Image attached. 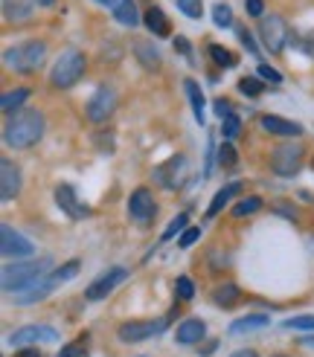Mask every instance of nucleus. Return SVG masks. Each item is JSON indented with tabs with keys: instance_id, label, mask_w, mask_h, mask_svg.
Segmentation results:
<instances>
[{
	"instance_id": "7c9ffc66",
	"label": "nucleus",
	"mask_w": 314,
	"mask_h": 357,
	"mask_svg": "<svg viewBox=\"0 0 314 357\" xmlns=\"http://www.w3.org/2000/svg\"><path fill=\"white\" fill-rule=\"evenodd\" d=\"M212 21H216L219 30H227V26H233V9L227 3H216L212 6Z\"/></svg>"
},
{
	"instance_id": "c03bdc74",
	"label": "nucleus",
	"mask_w": 314,
	"mask_h": 357,
	"mask_svg": "<svg viewBox=\"0 0 314 357\" xmlns=\"http://www.w3.org/2000/svg\"><path fill=\"white\" fill-rule=\"evenodd\" d=\"M297 44H299V50H303V52L308 55V59H314V32H306L303 38L297 41Z\"/></svg>"
},
{
	"instance_id": "de8ad7c7",
	"label": "nucleus",
	"mask_w": 314,
	"mask_h": 357,
	"mask_svg": "<svg viewBox=\"0 0 314 357\" xmlns=\"http://www.w3.org/2000/svg\"><path fill=\"white\" fill-rule=\"evenodd\" d=\"M175 50H181L183 55H192V47H190L187 38H175Z\"/></svg>"
},
{
	"instance_id": "6e6552de",
	"label": "nucleus",
	"mask_w": 314,
	"mask_h": 357,
	"mask_svg": "<svg viewBox=\"0 0 314 357\" xmlns=\"http://www.w3.org/2000/svg\"><path fill=\"white\" fill-rule=\"evenodd\" d=\"M128 218L140 226H149L157 218V201H154L151 189L140 186L131 192V197H128Z\"/></svg>"
},
{
	"instance_id": "473e14b6",
	"label": "nucleus",
	"mask_w": 314,
	"mask_h": 357,
	"mask_svg": "<svg viewBox=\"0 0 314 357\" xmlns=\"http://www.w3.org/2000/svg\"><path fill=\"white\" fill-rule=\"evenodd\" d=\"M219 163H221L224 168H233V166L239 163V154H236V148H233L230 139H224L221 146H219Z\"/></svg>"
},
{
	"instance_id": "09e8293b",
	"label": "nucleus",
	"mask_w": 314,
	"mask_h": 357,
	"mask_svg": "<svg viewBox=\"0 0 314 357\" xmlns=\"http://www.w3.org/2000/svg\"><path fill=\"white\" fill-rule=\"evenodd\" d=\"M274 212H279V215H285V221H297L294 209H288V206H274Z\"/></svg>"
},
{
	"instance_id": "f704fd0d",
	"label": "nucleus",
	"mask_w": 314,
	"mask_h": 357,
	"mask_svg": "<svg viewBox=\"0 0 314 357\" xmlns=\"http://www.w3.org/2000/svg\"><path fill=\"white\" fill-rule=\"evenodd\" d=\"M288 331H314V317L311 313H303V317H291L282 322Z\"/></svg>"
},
{
	"instance_id": "423d86ee",
	"label": "nucleus",
	"mask_w": 314,
	"mask_h": 357,
	"mask_svg": "<svg viewBox=\"0 0 314 357\" xmlns=\"http://www.w3.org/2000/svg\"><path fill=\"white\" fill-rule=\"evenodd\" d=\"M259 38H262V44L270 55H279L285 47H288L291 30H288V23H285L282 15H268L259 23Z\"/></svg>"
},
{
	"instance_id": "7ed1b4c3",
	"label": "nucleus",
	"mask_w": 314,
	"mask_h": 357,
	"mask_svg": "<svg viewBox=\"0 0 314 357\" xmlns=\"http://www.w3.org/2000/svg\"><path fill=\"white\" fill-rule=\"evenodd\" d=\"M84 70H88V59H84V52H79V50H64L59 59H55L53 70H50L53 88H59V90L73 88V84L84 76Z\"/></svg>"
},
{
	"instance_id": "9b49d317",
	"label": "nucleus",
	"mask_w": 314,
	"mask_h": 357,
	"mask_svg": "<svg viewBox=\"0 0 314 357\" xmlns=\"http://www.w3.org/2000/svg\"><path fill=\"white\" fill-rule=\"evenodd\" d=\"M59 340V331L53 325H21L9 334V346H33V342H55Z\"/></svg>"
},
{
	"instance_id": "ea45409f",
	"label": "nucleus",
	"mask_w": 314,
	"mask_h": 357,
	"mask_svg": "<svg viewBox=\"0 0 314 357\" xmlns=\"http://www.w3.org/2000/svg\"><path fill=\"white\" fill-rule=\"evenodd\" d=\"M198 238H201V226H190V230H183V233L178 235V247L187 250V247H192V244H195Z\"/></svg>"
},
{
	"instance_id": "1a4fd4ad",
	"label": "nucleus",
	"mask_w": 314,
	"mask_h": 357,
	"mask_svg": "<svg viewBox=\"0 0 314 357\" xmlns=\"http://www.w3.org/2000/svg\"><path fill=\"white\" fill-rule=\"evenodd\" d=\"M0 253L6 255V259H26V255H33L35 253V244L30 238H26L24 233H18V230H12L9 224H3L0 226Z\"/></svg>"
},
{
	"instance_id": "3c124183",
	"label": "nucleus",
	"mask_w": 314,
	"mask_h": 357,
	"mask_svg": "<svg viewBox=\"0 0 314 357\" xmlns=\"http://www.w3.org/2000/svg\"><path fill=\"white\" fill-rule=\"evenodd\" d=\"M230 357H259V354H256L253 349H239V351H233Z\"/></svg>"
},
{
	"instance_id": "58836bf2",
	"label": "nucleus",
	"mask_w": 314,
	"mask_h": 357,
	"mask_svg": "<svg viewBox=\"0 0 314 357\" xmlns=\"http://www.w3.org/2000/svg\"><path fill=\"white\" fill-rule=\"evenodd\" d=\"M175 291H178V299H192L195 296V284H192L190 276H178Z\"/></svg>"
},
{
	"instance_id": "dca6fc26",
	"label": "nucleus",
	"mask_w": 314,
	"mask_h": 357,
	"mask_svg": "<svg viewBox=\"0 0 314 357\" xmlns=\"http://www.w3.org/2000/svg\"><path fill=\"white\" fill-rule=\"evenodd\" d=\"M207 337V322L198 320V317H190L178 325L175 331V342L178 346H195V342H201Z\"/></svg>"
},
{
	"instance_id": "5fc2aeb1",
	"label": "nucleus",
	"mask_w": 314,
	"mask_h": 357,
	"mask_svg": "<svg viewBox=\"0 0 314 357\" xmlns=\"http://www.w3.org/2000/svg\"><path fill=\"white\" fill-rule=\"evenodd\" d=\"M303 342H306V346H314V337H303Z\"/></svg>"
},
{
	"instance_id": "a19ab883",
	"label": "nucleus",
	"mask_w": 314,
	"mask_h": 357,
	"mask_svg": "<svg viewBox=\"0 0 314 357\" xmlns=\"http://www.w3.org/2000/svg\"><path fill=\"white\" fill-rule=\"evenodd\" d=\"M256 73H259L265 81H270V84H282V73H279V70H274L270 64H259V67H256Z\"/></svg>"
},
{
	"instance_id": "4c0bfd02",
	"label": "nucleus",
	"mask_w": 314,
	"mask_h": 357,
	"mask_svg": "<svg viewBox=\"0 0 314 357\" xmlns=\"http://www.w3.org/2000/svg\"><path fill=\"white\" fill-rule=\"evenodd\" d=\"M239 131H241L239 113H230V117L224 119V125H221V134H224V139H233V137H239Z\"/></svg>"
},
{
	"instance_id": "c756f323",
	"label": "nucleus",
	"mask_w": 314,
	"mask_h": 357,
	"mask_svg": "<svg viewBox=\"0 0 314 357\" xmlns=\"http://www.w3.org/2000/svg\"><path fill=\"white\" fill-rule=\"evenodd\" d=\"M55 357H88V334L73 340V342H67V346H62V351Z\"/></svg>"
},
{
	"instance_id": "f3484780",
	"label": "nucleus",
	"mask_w": 314,
	"mask_h": 357,
	"mask_svg": "<svg viewBox=\"0 0 314 357\" xmlns=\"http://www.w3.org/2000/svg\"><path fill=\"white\" fill-rule=\"evenodd\" d=\"M55 284H59V282L53 279V273H47L41 282H35L33 288H26V291L15 293V302H18V305H35V302H41V299H47V296L55 291Z\"/></svg>"
},
{
	"instance_id": "f257e3e1",
	"label": "nucleus",
	"mask_w": 314,
	"mask_h": 357,
	"mask_svg": "<svg viewBox=\"0 0 314 357\" xmlns=\"http://www.w3.org/2000/svg\"><path fill=\"white\" fill-rule=\"evenodd\" d=\"M44 113L33 108H21L15 113H9V119L3 125V142L9 148H30L44 137Z\"/></svg>"
},
{
	"instance_id": "864d4df0",
	"label": "nucleus",
	"mask_w": 314,
	"mask_h": 357,
	"mask_svg": "<svg viewBox=\"0 0 314 357\" xmlns=\"http://www.w3.org/2000/svg\"><path fill=\"white\" fill-rule=\"evenodd\" d=\"M35 3H41V6H53L55 0H35Z\"/></svg>"
},
{
	"instance_id": "2f4dec72",
	"label": "nucleus",
	"mask_w": 314,
	"mask_h": 357,
	"mask_svg": "<svg viewBox=\"0 0 314 357\" xmlns=\"http://www.w3.org/2000/svg\"><path fill=\"white\" fill-rule=\"evenodd\" d=\"M262 209V201L259 197H241V201L233 206V215L236 218H245V215H253V212Z\"/></svg>"
},
{
	"instance_id": "8fccbe9b",
	"label": "nucleus",
	"mask_w": 314,
	"mask_h": 357,
	"mask_svg": "<svg viewBox=\"0 0 314 357\" xmlns=\"http://www.w3.org/2000/svg\"><path fill=\"white\" fill-rule=\"evenodd\" d=\"M15 357H41V351H38V349H33V346H26V349H21Z\"/></svg>"
},
{
	"instance_id": "a18cd8bd",
	"label": "nucleus",
	"mask_w": 314,
	"mask_h": 357,
	"mask_svg": "<svg viewBox=\"0 0 314 357\" xmlns=\"http://www.w3.org/2000/svg\"><path fill=\"white\" fill-rule=\"evenodd\" d=\"M212 108H216V117H219L221 122L233 113V108H230V102H227V99H216V105H212Z\"/></svg>"
},
{
	"instance_id": "c85d7f7f",
	"label": "nucleus",
	"mask_w": 314,
	"mask_h": 357,
	"mask_svg": "<svg viewBox=\"0 0 314 357\" xmlns=\"http://www.w3.org/2000/svg\"><path fill=\"white\" fill-rule=\"evenodd\" d=\"M210 55H212V61H216L219 67H236L239 64V59H236V52H230L227 47H221V44H210Z\"/></svg>"
},
{
	"instance_id": "ddd939ff",
	"label": "nucleus",
	"mask_w": 314,
	"mask_h": 357,
	"mask_svg": "<svg viewBox=\"0 0 314 357\" xmlns=\"http://www.w3.org/2000/svg\"><path fill=\"white\" fill-rule=\"evenodd\" d=\"M55 204H59L73 221H84V218L93 215V209H91L88 204L79 201V197H76V189L70 186V183H59V186H55Z\"/></svg>"
},
{
	"instance_id": "a878e982",
	"label": "nucleus",
	"mask_w": 314,
	"mask_h": 357,
	"mask_svg": "<svg viewBox=\"0 0 314 357\" xmlns=\"http://www.w3.org/2000/svg\"><path fill=\"white\" fill-rule=\"evenodd\" d=\"M241 299V291H239V284H233V282H227V284H221V288H216L212 291V302H216L219 308H230V305H236Z\"/></svg>"
},
{
	"instance_id": "4468645a",
	"label": "nucleus",
	"mask_w": 314,
	"mask_h": 357,
	"mask_svg": "<svg viewBox=\"0 0 314 357\" xmlns=\"http://www.w3.org/2000/svg\"><path fill=\"white\" fill-rule=\"evenodd\" d=\"M151 177H154V183H160V186H166V189L183 186V177H187V157H172L169 163L157 166L151 171Z\"/></svg>"
},
{
	"instance_id": "aec40b11",
	"label": "nucleus",
	"mask_w": 314,
	"mask_h": 357,
	"mask_svg": "<svg viewBox=\"0 0 314 357\" xmlns=\"http://www.w3.org/2000/svg\"><path fill=\"white\" fill-rule=\"evenodd\" d=\"M241 189H245V186H241L239 180H233V183H227V186H221L216 195H212V201H210V206H207V215H204V218H216L219 212H221L227 204H230Z\"/></svg>"
},
{
	"instance_id": "9d476101",
	"label": "nucleus",
	"mask_w": 314,
	"mask_h": 357,
	"mask_svg": "<svg viewBox=\"0 0 314 357\" xmlns=\"http://www.w3.org/2000/svg\"><path fill=\"white\" fill-rule=\"evenodd\" d=\"M117 110V90L102 84V88H96L93 96L88 99V119L91 122H108V117Z\"/></svg>"
},
{
	"instance_id": "5701e85b",
	"label": "nucleus",
	"mask_w": 314,
	"mask_h": 357,
	"mask_svg": "<svg viewBox=\"0 0 314 357\" xmlns=\"http://www.w3.org/2000/svg\"><path fill=\"white\" fill-rule=\"evenodd\" d=\"M134 52H137V61L146 67V70H157L160 67V52L151 41H134Z\"/></svg>"
},
{
	"instance_id": "6ab92c4d",
	"label": "nucleus",
	"mask_w": 314,
	"mask_h": 357,
	"mask_svg": "<svg viewBox=\"0 0 314 357\" xmlns=\"http://www.w3.org/2000/svg\"><path fill=\"white\" fill-rule=\"evenodd\" d=\"M268 325H270L268 313H248V317H241V320H233L230 328H227V334H230V337H241V334L259 331V328H268Z\"/></svg>"
},
{
	"instance_id": "49530a36",
	"label": "nucleus",
	"mask_w": 314,
	"mask_h": 357,
	"mask_svg": "<svg viewBox=\"0 0 314 357\" xmlns=\"http://www.w3.org/2000/svg\"><path fill=\"white\" fill-rule=\"evenodd\" d=\"M93 142H96V146H102V151H113V137H111V134H105V131H102V134H96V137H93Z\"/></svg>"
},
{
	"instance_id": "39448f33",
	"label": "nucleus",
	"mask_w": 314,
	"mask_h": 357,
	"mask_svg": "<svg viewBox=\"0 0 314 357\" xmlns=\"http://www.w3.org/2000/svg\"><path fill=\"white\" fill-rule=\"evenodd\" d=\"M303 163H306V151H303V146H297V142H282V146H277L274 154H270V168H274V175H279V177L299 175Z\"/></svg>"
},
{
	"instance_id": "72a5a7b5",
	"label": "nucleus",
	"mask_w": 314,
	"mask_h": 357,
	"mask_svg": "<svg viewBox=\"0 0 314 357\" xmlns=\"http://www.w3.org/2000/svg\"><path fill=\"white\" fill-rule=\"evenodd\" d=\"M239 90L245 93V96H250V99H256V96H262V90H265V84H262V79H253V76H245L239 81Z\"/></svg>"
},
{
	"instance_id": "79ce46f5",
	"label": "nucleus",
	"mask_w": 314,
	"mask_h": 357,
	"mask_svg": "<svg viewBox=\"0 0 314 357\" xmlns=\"http://www.w3.org/2000/svg\"><path fill=\"white\" fill-rule=\"evenodd\" d=\"M239 41L245 44V50H248L250 55H259V47H256V41H253L250 30H245V26H239Z\"/></svg>"
},
{
	"instance_id": "f8f14e48",
	"label": "nucleus",
	"mask_w": 314,
	"mask_h": 357,
	"mask_svg": "<svg viewBox=\"0 0 314 357\" xmlns=\"http://www.w3.org/2000/svg\"><path fill=\"white\" fill-rule=\"evenodd\" d=\"M128 279V270L125 267H111V270H105L99 279H93L91 284H88V291H84V299L88 302H99V299H105L117 284H122Z\"/></svg>"
},
{
	"instance_id": "f03ea898",
	"label": "nucleus",
	"mask_w": 314,
	"mask_h": 357,
	"mask_svg": "<svg viewBox=\"0 0 314 357\" xmlns=\"http://www.w3.org/2000/svg\"><path fill=\"white\" fill-rule=\"evenodd\" d=\"M53 267V259L50 255H41V259H33V262H15V264H6L3 267V291L6 293H21L26 288H33L35 282H41Z\"/></svg>"
},
{
	"instance_id": "20e7f679",
	"label": "nucleus",
	"mask_w": 314,
	"mask_h": 357,
	"mask_svg": "<svg viewBox=\"0 0 314 357\" xmlns=\"http://www.w3.org/2000/svg\"><path fill=\"white\" fill-rule=\"evenodd\" d=\"M47 59V44L44 41H24V44H15L3 52V61L6 67L18 70V73H35L41 70Z\"/></svg>"
},
{
	"instance_id": "412c9836",
	"label": "nucleus",
	"mask_w": 314,
	"mask_h": 357,
	"mask_svg": "<svg viewBox=\"0 0 314 357\" xmlns=\"http://www.w3.org/2000/svg\"><path fill=\"white\" fill-rule=\"evenodd\" d=\"M142 23H146V30L154 32L157 38H169V32H172V23H169L166 12L160 6H149L146 9V18H142Z\"/></svg>"
},
{
	"instance_id": "a211bd4d",
	"label": "nucleus",
	"mask_w": 314,
	"mask_h": 357,
	"mask_svg": "<svg viewBox=\"0 0 314 357\" xmlns=\"http://www.w3.org/2000/svg\"><path fill=\"white\" fill-rule=\"evenodd\" d=\"M262 128H265L268 134H277V137H299V134H303V125H299V122L277 117V113H265V117H262Z\"/></svg>"
},
{
	"instance_id": "4d7b16f0",
	"label": "nucleus",
	"mask_w": 314,
	"mask_h": 357,
	"mask_svg": "<svg viewBox=\"0 0 314 357\" xmlns=\"http://www.w3.org/2000/svg\"><path fill=\"white\" fill-rule=\"evenodd\" d=\"M277 357H282V354H277Z\"/></svg>"
},
{
	"instance_id": "0eeeda50",
	"label": "nucleus",
	"mask_w": 314,
	"mask_h": 357,
	"mask_svg": "<svg viewBox=\"0 0 314 357\" xmlns=\"http://www.w3.org/2000/svg\"><path fill=\"white\" fill-rule=\"evenodd\" d=\"M166 328H169V317H160V320H131V322L120 325L117 337H120V342H140V340L163 334Z\"/></svg>"
},
{
	"instance_id": "393cba45",
	"label": "nucleus",
	"mask_w": 314,
	"mask_h": 357,
	"mask_svg": "<svg viewBox=\"0 0 314 357\" xmlns=\"http://www.w3.org/2000/svg\"><path fill=\"white\" fill-rule=\"evenodd\" d=\"M183 90H187V96H190V105H192V113H195L198 125H204V105H207V99H204L201 88H198V81L187 79V81H183Z\"/></svg>"
},
{
	"instance_id": "2eb2a0df",
	"label": "nucleus",
	"mask_w": 314,
	"mask_h": 357,
	"mask_svg": "<svg viewBox=\"0 0 314 357\" xmlns=\"http://www.w3.org/2000/svg\"><path fill=\"white\" fill-rule=\"evenodd\" d=\"M21 186H24L21 168L12 160H0V197H3V201H12V197L21 195Z\"/></svg>"
},
{
	"instance_id": "cd10ccee",
	"label": "nucleus",
	"mask_w": 314,
	"mask_h": 357,
	"mask_svg": "<svg viewBox=\"0 0 314 357\" xmlns=\"http://www.w3.org/2000/svg\"><path fill=\"white\" fill-rule=\"evenodd\" d=\"M183 230H190V215H187V212H178V215L172 218V224H169L166 230H163L160 244H163V241H172V238H175V235H181Z\"/></svg>"
},
{
	"instance_id": "6e6d98bb",
	"label": "nucleus",
	"mask_w": 314,
	"mask_h": 357,
	"mask_svg": "<svg viewBox=\"0 0 314 357\" xmlns=\"http://www.w3.org/2000/svg\"><path fill=\"white\" fill-rule=\"evenodd\" d=\"M96 3H102V6H111V0H96Z\"/></svg>"
},
{
	"instance_id": "37998d69",
	"label": "nucleus",
	"mask_w": 314,
	"mask_h": 357,
	"mask_svg": "<svg viewBox=\"0 0 314 357\" xmlns=\"http://www.w3.org/2000/svg\"><path fill=\"white\" fill-rule=\"evenodd\" d=\"M245 9H248V15H250V18H262V12H265V0H245Z\"/></svg>"
},
{
	"instance_id": "e433bc0d",
	"label": "nucleus",
	"mask_w": 314,
	"mask_h": 357,
	"mask_svg": "<svg viewBox=\"0 0 314 357\" xmlns=\"http://www.w3.org/2000/svg\"><path fill=\"white\" fill-rule=\"evenodd\" d=\"M73 276H79V262H76V259L53 270V279L59 282V284H62V282H67V279H73Z\"/></svg>"
},
{
	"instance_id": "603ef678",
	"label": "nucleus",
	"mask_w": 314,
	"mask_h": 357,
	"mask_svg": "<svg viewBox=\"0 0 314 357\" xmlns=\"http://www.w3.org/2000/svg\"><path fill=\"white\" fill-rule=\"evenodd\" d=\"M210 351H216V342H207V346H204V349H201V357H207V354H210Z\"/></svg>"
},
{
	"instance_id": "4be33fe9",
	"label": "nucleus",
	"mask_w": 314,
	"mask_h": 357,
	"mask_svg": "<svg viewBox=\"0 0 314 357\" xmlns=\"http://www.w3.org/2000/svg\"><path fill=\"white\" fill-rule=\"evenodd\" d=\"M111 12H113V18H117L122 26H134L140 23V12H137V3L134 0H111V6H108Z\"/></svg>"
},
{
	"instance_id": "bb28decb",
	"label": "nucleus",
	"mask_w": 314,
	"mask_h": 357,
	"mask_svg": "<svg viewBox=\"0 0 314 357\" xmlns=\"http://www.w3.org/2000/svg\"><path fill=\"white\" fill-rule=\"evenodd\" d=\"M30 99V88H15V90H9L3 93V99H0V108H3V113H15L21 110V105Z\"/></svg>"
},
{
	"instance_id": "b1692460",
	"label": "nucleus",
	"mask_w": 314,
	"mask_h": 357,
	"mask_svg": "<svg viewBox=\"0 0 314 357\" xmlns=\"http://www.w3.org/2000/svg\"><path fill=\"white\" fill-rule=\"evenodd\" d=\"M3 18L15 23L33 18V3L30 0H3Z\"/></svg>"
},
{
	"instance_id": "c9c22d12",
	"label": "nucleus",
	"mask_w": 314,
	"mask_h": 357,
	"mask_svg": "<svg viewBox=\"0 0 314 357\" xmlns=\"http://www.w3.org/2000/svg\"><path fill=\"white\" fill-rule=\"evenodd\" d=\"M178 9L187 18H192V21H201V15H204V3H201V0H178Z\"/></svg>"
}]
</instances>
